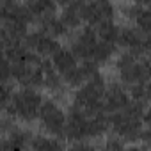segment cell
Returning a JSON list of instances; mask_svg holds the SVG:
<instances>
[{"instance_id": "cell-16", "label": "cell", "mask_w": 151, "mask_h": 151, "mask_svg": "<svg viewBox=\"0 0 151 151\" xmlns=\"http://www.w3.org/2000/svg\"><path fill=\"white\" fill-rule=\"evenodd\" d=\"M30 147L36 151H59L64 147V144L59 140V137L53 135H34Z\"/></svg>"}, {"instance_id": "cell-14", "label": "cell", "mask_w": 151, "mask_h": 151, "mask_svg": "<svg viewBox=\"0 0 151 151\" xmlns=\"http://www.w3.org/2000/svg\"><path fill=\"white\" fill-rule=\"evenodd\" d=\"M52 64H53V68L62 75H68L71 69H75L78 64H77V55H75L73 52H71V48L68 50V48H59L53 55H52Z\"/></svg>"}, {"instance_id": "cell-9", "label": "cell", "mask_w": 151, "mask_h": 151, "mask_svg": "<svg viewBox=\"0 0 151 151\" xmlns=\"http://www.w3.org/2000/svg\"><path fill=\"white\" fill-rule=\"evenodd\" d=\"M23 45H25L30 52L37 53L39 57H52V55L60 48L59 43H57V39H55L52 34L45 32L43 29L27 34L25 39H23Z\"/></svg>"}, {"instance_id": "cell-29", "label": "cell", "mask_w": 151, "mask_h": 151, "mask_svg": "<svg viewBox=\"0 0 151 151\" xmlns=\"http://www.w3.org/2000/svg\"><path fill=\"white\" fill-rule=\"evenodd\" d=\"M144 123L147 124V128H151V107L144 112Z\"/></svg>"}, {"instance_id": "cell-17", "label": "cell", "mask_w": 151, "mask_h": 151, "mask_svg": "<svg viewBox=\"0 0 151 151\" xmlns=\"http://www.w3.org/2000/svg\"><path fill=\"white\" fill-rule=\"evenodd\" d=\"M82 6L84 4H80V6H66L64 7V11L60 14V20L66 23L68 29H71V30L78 29L80 23L84 22V18H82Z\"/></svg>"}, {"instance_id": "cell-28", "label": "cell", "mask_w": 151, "mask_h": 151, "mask_svg": "<svg viewBox=\"0 0 151 151\" xmlns=\"http://www.w3.org/2000/svg\"><path fill=\"white\" fill-rule=\"evenodd\" d=\"M144 52H146L147 55H151V34L144 39Z\"/></svg>"}, {"instance_id": "cell-4", "label": "cell", "mask_w": 151, "mask_h": 151, "mask_svg": "<svg viewBox=\"0 0 151 151\" xmlns=\"http://www.w3.org/2000/svg\"><path fill=\"white\" fill-rule=\"evenodd\" d=\"M43 96L32 89V87H22L13 94L11 103L4 109L7 114H11L14 119H20L23 123H32L39 119V112L43 107Z\"/></svg>"}, {"instance_id": "cell-11", "label": "cell", "mask_w": 151, "mask_h": 151, "mask_svg": "<svg viewBox=\"0 0 151 151\" xmlns=\"http://www.w3.org/2000/svg\"><path fill=\"white\" fill-rule=\"evenodd\" d=\"M34 135L25 130V128H20V126H13L7 133H4V139H2V151H14V149H25L30 146Z\"/></svg>"}, {"instance_id": "cell-20", "label": "cell", "mask_w": 151, "mask_h": 151, "mask_svg": "<svg viewBox=\"0 0 151 151\" xmlns=\"http://www.w3.org/2000/svg\"><path fill=\"white\" fill-rule=\"evenodd\" d=\"M114 52H116V45L114 43H107V41H101L100 39V43H98V46H96L91 60H94L98 66L100 64H105V62H109L112 59Z\"/></svg>"}, {"instance_id": "cell-30", "label": "cell", "mask_w": 151, "mask_h": 151, "mask_svg": "<svg viewBox=\"0 0 151 151\" xmlns=\"http://www.w3.org/2000/svg\"><path fill=\"white\" fill-rule=\"evenodd\" d=\"M133 4H137V6L144 7V6H151V0H133Z\"/></svg>"}, {"instance_id": "cell-23", "label": "cell", "mask_w": 151, "mask_h": 151, "mask_svg": "<svg viewBox=\"0 0 151 151\" xmlns=\"http://www.w3.org/2000/svg\"><path fill=\"white\" fill-rule=\"evenodd\" d=\"M13 94H14V87L11 86V82H2V107L4 109L11 103Z\"/></svg>"}, {"instance_id": "cell-26", "label": "cell", "mask_w": 151, "mask_h": 151, "mask_svg": "<svg viewBox=\"0 0 151 151\" xmlns=\"http://www.w3.org/2000/svg\"><path fill=\"white\" fill-rule=\"evenodd\" d=\"M142 87H144V100H146V103H147V101H151V78H149L147 82H144Z\"/></svg>"}, {"instance_id": "cell-2", "label": "cell", "mask_w": 151, "mask_h": 151, "mask_svg": "<svg viewBox=\"0 0 151 151\" xmlns=\"http://www.w3.org/2000/svg\"><path fill=\"white\" fill-rule=\"evenodd\" d=\"M105 91H107L105 78H103V75L98 71L86 84L77 87V93L73 94V107L80 109L82 112H86L89 116L105 112V105H103Z\"/></svg>"}, {"instance_id": "cell-5", "label": "cell", "mask_w": 151, "mask_h": 151, "mask_svg": "<svg viewBox=\"0 0 151 151\" xmlns=\"http://www.w3.org/2000/svg\"><path fill=\"white\" fill-rule=\"evenodd\" d=\"M66 123L68 114L60 109V105L55 100H46L39 112V124L45 130V133L62 139L66 133Z\"/></svg>"}, {"instance_id": "cell-12", "label": "cell", "mask_w": 151, "mask_h": 151, "mask_svg": "<svg viewBox=\"0 0 151 151\" xmlns=\"http://www.w3.org/2000/svg\"><path fill=\"white\" fill-rule=\"evenodd\" d=\"M117 45L130 52H142L144 50V36L137 27H121Z\"/></svg>"}, {"instance_id": "cell-1", "label": "cell", "mask_w": 151, "mask_h": 151, "mask_svg": "<svg viewBox=\"0 0 151 151\" xmlns=\"http://www.w3.org/2000/svg\"><path fill=\"white\" fill-rule=\"evenodd\" d=\"M146 103L144 101H130L124 109L112 112L109 117L110 128L116 135L124 139L126 142H137L140 140L142 133V121H144Z\"/></svg>"}, {"instance_id": "cell-24", "label": "cell", "mask_w": 151, "mask_h": 151, "mask_svg": "<svg viewBox=\"0 0 151 151\" xmlns=\"http://www.w3.org/2000/svg\"><path fill=\"white\" fill-rule=\"evenodd\" d=\"M13 80V64L7 57L2 60V82H11Z\"/></svg>"}, {"instance_id": "cell-22", "label": "cell", "mask_w": 151, "mask_h": 151, "mask_svg": "<svg viewBox=\"0 0 151 151\" xmlns=\"http://www.w3.org/2000/svg\"><path fill=\"white\" fill-rule=\"evenodd\" d=\"M126 146V140L124 139H121L119 135H110V137H107V140H105V149H110V151H114V149H123Z\"/></svg>"}, {"instance_id": "cell-3", "label": "cell", "mask_w": 151, "mask_h": 151, "mask_svg": "<svg viewBox=\"0 0 151 151\" xmlns=\"http://www.w3.org/2000/svg\"><path fill=\"white\" fill-rule=\"evenodd\" d=\"M119 80L126 86L144 84L151 78V60L142 57V52H123L116 60Z\"/></svg>"}, {"instance_id": "cell-8", "label": "cell", "mask_w": 151, "mask_h": 151, "mask_svg": "<svg viewBox=\"0 0 151 151\" xmlns=\"http://www.w3.org/2000/svg\"><path fill=\"white\" fill-rule=\"evenodd\" d=\"M98 32L89 25L82 30H78L71 37V52L77 55V59H84V60H91L93 53L98 46Z\"/></svg>"}, {"instance_id": "cell-21", "label": "cell", "mask_w": 151, "mask_h": 151, "mask_svg": "<svg viewBox=\"0 0 151 151\" xmlns=\"http://www.w3.org/2000/svg\"><path fill=\"white\" fill-rule=\"evenodd\" d=\"M132 22L135 23V27H137L142 34H151V9L139 7L135 18H133Z\"/></svg>"}, {"instance_id": "cell-6", "label": "cell", "mask_w": 151, "mask_h": 151, "mask_svg": "<svg viewBox=\"0 0 151 151\" xmlns=\"http://www.w3.org/2000/svg\"><path fill=\"white\" fill-rule=\"evenodd\" d=\"M64 137L69 142H78V140L93 139V135H91V116L82 112L77 107H71V110L68 114Z\"/></svg>"}, {"instance_id": "cell-10", "label": "cell", "mask_w": 151, "mask_h": 151, "mask_svg": "<svg viewBox=\"0 0 151 151\" xmlns=\"http://www.w3.org/2000/svg\"><path fill=\"white\" fill-rule=\"evenodd\" d=\"M128 103H130V94L126 93V89L123 87V84L112 82V84L107 86L105 98H103V105H105V110H107V112L121 110V109H124Z\"/></svg>"}, {"instance_id": "cell-15", "label": "cell", "mask_w": 151, "mask_h": 151, "mask_svg": "<svg viewBox=\"0 0 151 151\" xmlns=\"http://www.w3.org/2000/svg\"><path fill=\"white\" fill-rule=\"evenodd\" d=\"M27 6H29V9L32 13L34 20L37 23H41V22L55 16V6H57V2H55V0H29Z\"/></svg>"}, {"instance_id": "cell-19", "label": "cell", "mask_w": 151, "mask_h": 151, "mask_svg": "<svg viewBox=\"0 0 151 151\" xmlns=\"http://www.w3.org/2000/svg\"><path fill=\"white\" fill-rule=\"evenodd\" d=\"M39 29H43L45 32L52 34L53 37H60V36L68 34V30H69V29L66 27V23H64L60 18H57V16H53V18H48V20L41 22V23H39Z\"/></svg>"}, {"instance_id": "cell-27", "label": "cell", "mask_w": 151, "mask_h": 151, "mask_svg": "<svg viewBox=\"0 0 151 151\" xmlns=\"http://www.w3.org/2000/svg\"><path fill=\"white\" fill-rule=\"evenodd\" d=\"M57 4H60V6H80V4H84V0H55Z\"/></svg>"}, {"instance_id": "cell-18", "label": "cell", "mask_w": 151, "mask_h": 151, "mask_svg": "<svg viewBox=\"0 0 151 151\" xmlns=\"http://www.w3.org/2000/svg\"><path fill=\"white\" fill-rule=\"evenodd\" d=\"M119 30H121V27H117L112 20L110 22H105V23H101V25L96 27V32H98L100 39L101 41H107V43H114V45H117Z\"/></svg>"}, {"instance_id": "cell-25", "label": "cell", "mask_w": 151, "mask_h": 151, "mask_svg": "<svg viewBox=\"0 0 151 151\" xmlns=\"http://www.w3.org/2000/svg\"><path fill=\"white\" fill-rule=\"evenodd\" d=\"M140 140H142L147 147H151V128L142 130V133H140Z\"/></svg>"}, {"instance_id": "cell-7", "label": "cell", "mask_w": 151, "mask_h": 151, "mask_svg": "<svg viewBox=\"0 0 151 151\" xmlns=\"http://www.w3.org/2000/svg\"><path fill=\"white\" fill-rule=\"evenodd\" d=\"M116 7L112 0H89L82 6V18L91 27H98L105 22L114 20Z\"/></svg>"}, {"instance_id": "cell-13", "label": "cell", "mask_w": 151, "mask_h": 151, "mask_svg": "<svg viewBox=\"0 0 151 151\" xmlns=\"http://www.w3.org/2000/svg\"><path fill=\"white\" fill-rule=\"evenodd\" d=\"M43 68H45V87L50 91V93H53L55 96H59V98H62L64 94H66V89H64V80L60 78V73L53 68V64H52V60L50 62H43Z\"/></svg>"}]
</instances>
